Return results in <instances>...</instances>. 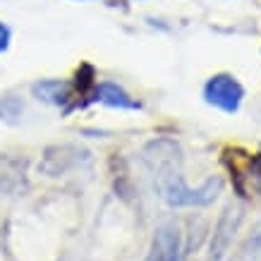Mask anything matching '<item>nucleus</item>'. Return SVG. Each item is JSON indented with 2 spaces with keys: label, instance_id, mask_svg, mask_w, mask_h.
I'll return each mask as SVG.
<instances>
[{
  "label": "nucleus",
  "instance_id": "obj_3",
  "mask_svg": "<svg viewBox=\"0 0 261 261\" xmlns=\"http://www.w3.org/2000/svg\"><path fill=\"white\" fill-rule=\"evenodd\" d=\"M180 259V230L175 223H166L151 240L146 261H177Z\"/></svg>",
  "mask_w": 261,
  "mask_h": 261
},
{
  "label": "nucleus",
  "instance_id": "obj_1",
  "mask_svg": "<svg viewBox=\"0 0 261 261\" xmlns=\"http://www.w3.org/2000/svg\"><path fill=\"white\" fill-rule=\"evenodd\" d=\"M221 177H214V180L204 182L201 187L192 190V187L185 185L180 173L166 170L163 175H159V192L170 206H206L221 194Z\"/></svg>",
  "mask_w": 261,
  "mask_h": 261
},
{
  "label": "nucleus",
  "instance_id": "obj_5",
  "mask_svg": "<svg viewBox=\"0 0 261 261\" xmlns=\"http://www.w3.org/2000/svg\"><path fill=\"white\" fill-rule=\"evenodd\" d=\"M32 91L39 101L48 103V106H65L74 96L72 82H63V80H41L32 87Z\"/></svg>",
  "mask_w": 261,
  "mask_h": 261
},
{
  "label": "nucleus",
  "instance_id": "obj_6",
  "mask_svg": "<svg viewBox=\"0 0 261 261\" xmlns=\"http://www.w3.org/2000/svg\"><path fill=\"white\" fill-rule=\"evenodd\" d=\"M96 87V70L91 65H80L77 72H74V82H72V89H74V94L80 96H89L94 91Z\"/></svg>",
  "mask_w": 261,
  "mask_h": 261
},
{
  "label": "nucleus",
  "instance_id": "obj_4",
  "mask_svg": "<svg viewBox=\"0 0 261 261\" xmlns=\"http://www.w3.org/2000/svg\"><path fill=\"white\" fill-rule=\"evenodd\" d=\"M91 96H94V101H101L103 106L120 108V111H139V108H142V103L137 101V98H132V96L127 94L120 84H115V82H96Z\"/></svg>",
  "mask_w": 261,
  "mask_h": 261
},
{
  "label": "nucleus",
  "instance_id": "obj_7",
  "mask_svg": "<svg viewBox=\"0 0 261 261\" xmlns=\"http://www.w3.org/2000/svg\"><path fill=\"white\" fill-rule=\"evenodd\" d=\"M10 27H5V24L0 22V50H5V48L10 46Z\"/></svg>",
  "mask_w": 261,
  "mask_h": 261
},
{
  "label": "nucleus",
  "instance_id": "obj_2",
  "mask_svg": "<svg viewBox=\"0 0 261 261\" xmlns=\"http://www.w3.org/2000/svg\"><path fill=\"white\" fill-rule=\"evenodd\" d=\"M204 98L208 106H214L223 113H238L245 98V89L232 74H214L204 84Z\"/></svg>",
  "mask_w": 261,
  "mask_h": 261
}]
</instances>
